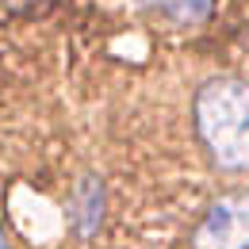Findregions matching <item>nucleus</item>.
Segmentation results:
<instances>
[{"label": "nucleus", "instance_id": "nucleus-1", "mask_svg": "<svg viewBox=\"0 0 249 249\" xmlns=\"http://www.w3.org/2000/svg\"><path fill=\"white\" fill-rule=\"evenodd\" d=\"M196 130L226 173H249V85L215 77L196 92Z\"/></svg>", "mask_w": 249, "mask_h": 249}, {"label": "nucleus", "instance_id": "nucleus-2", "mask_svg": "<svg viewBox=\"0 0 249 249\" xmlns=\"http://www.w3.org/2000/svg\"><path fill=\"white\" fill-rule=\"evenodd\" d=\"M196 249H249V192L215 199L192 234Z\"/></svg>", "mask_w": 249, "mask_h": 249}, {"label": "nucleus", "instance_id": "nucleus-3", "mask_svg": "<svg viewBox=\"0 0 249 249\" xmlns=\"http://www.w3.org/2000/svg\"><path fill=\"white\" fill-rule=\"evenodd\" d=\"M65 215L77 238H92L100 230V218H104V188L96 177H81L73 192H69V203H65Z\"/></svg>", "mask_w": 249, "mask_h": 249}, {"label": "nucleus", "instance_id": "nucleus-4", "mask_svg": "<svg viewBox=\"0 0 249 249\" xmlns=\"http://www.w3.org/2000/svg\"><path fill=\"white\" fill-rule=\"evenodd\" d=\"M211 4L215 0H169V16L177 23H199V19H207Z\"/></svg>", "mask_w": 249, "mask_h": 249}, {"label": "nucleus", "instance_id": "nucleus-5", "mask_svg": "<svg viewBox=\"0 0 249 249\" xmlns=\"http://www.w3.org/2000/svg\"><path fill=\"white\" fill-rule=\"evenodd\" d=\"M0 249H8V238H4V230H0Z\"/></svg>", "mask_w": 249, "mask_h": 249}]
</instances>
